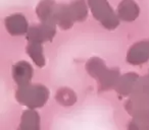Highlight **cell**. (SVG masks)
I'll use <instances>...</instances> for the list:
<instances>
[{
	"label": "cell",
	"instance_id": "cell-8",
	"mask_svg": "<svg viewBox=\"0 0 149 130\" xmlns=\"http://www.w3.org/2000/svg\"><path fill=\"white\" fill-rule=\"evenodd\" d=\"M56 3L54 0H41L36 7V13L39 17L41 23H51L56 25L54 15H55Z\"/></svg>",
	"mask_w": 149,
	"mask_h": 130
},
{
	"label": "cell",
	"instance_id": "cell-20",
	"mask_svg": "<svg viewBox=\"0 0 149 130\" xmlns=\"http://www.w3.org/2000/svg\"><path fill=\"white\" fill-rule=\"evenodd\" d=\"M148 75H149V74H148Z\"/></svg>",
	"mask_w": 149,
	"mask_h": 130
},
{
	"label": "cell",
	"instance_id": "cell-19",
	"mask_svg": "<svg viewBox=\"0 0 149 130\" xmlns=\"http://www.w3.org/2000/svg\"><path fill=\"white\" fill-rule=\"evenodd\" d=\"M128 130H149V122L133 118L128 124Z\"/></svg>",
	"mask_w": 149,
	"mask_h": 130
},
{
	"label": "cell",
	"instance_id": "cell-6",
	"mask_svg": "<svg viewBox=\"0 0 149 130\" xmlns=\"http://www.w3.org/2000/svg\"><path fill=\"white\" fill-rule=\"evenodd\" d=\"M5 28L9 35L24 36L29 31V23L26 17L22 13H15L7 17L4 21Z\"/></svg>",
	"mask_w": 149,
	"mask_h": 130
},
{
	"label": "cell",
	"instance_id": "cell-15",
	"mask_svg": "<svg viewBox=\"0 0 149 130\" xmlns=\"http://www.w3.org/2000/svg\"><path fill=\"white\" fill-rule=\"evenodd\" d=\"M106 69H107V67H106L104 61L98 57L91 58L86 63V70H87V72L93 78H95L96 80L99 79V77L105 72Z\"/></svg>",
	"mask_w": 149,
	"mask_h": 130
},
{
	"label": "cell",
	"instance_id": "cell-18",
	"mask_svg": "<svg viewBox=\"0 0 149 130\" xmlns=\"http://www.w3.org/2000/svg\"><path fill=\"white\" fill-rule=\"evenodd\" d=\"M131 96H140V97L149 98V75L140 76V78L137 81L134 91Z\"/></svg>",
	"mask_w": 149,
	"mask_h": 130
},
{
	"label": "cell",
	"instance_id": "cell-14",
	"mask_svg": "<svg viewBox=\"0 0 149 130\" xmlns=\"http://www.w3.org/2000/svg\"><path fill=\"white\" fill-rule=\"evenodd\" d=\"M70 9L74 23H82L88 17V7L85 0H74L70 3Z\"/></svg>",
	"mask_w": 149,
	"mask_h": 130
},
{
	"label": "cell",
	"instance_id": "cell-5",
	"mask_svg": "<svg viewBox=\"0 0 149 130\" xmlns=\"http://www.w3.org/2000/svg\"><path fill=\"white\" fill-rule=\"evenodd\" d=\"M149 60V41L135 43L127 53V61L132 65H141Z\"/></svg>",
	"mask_w": 149,
	"mask_h": 130
},
{
	"label": "cell",
	"instance_id": "cell-17",
	"mask_svg": "<svg viewBox=\"0 0 149 130\" xmlns=\"http://www.w3.org/2000/svg\"><path fill=\"white\" fill-rule=\"evenodd\" d=\"M55 99L61 106L70 107L77 102V95L72 89L68 87H61L56 93Z\"/></svg>",
	"mask_w": 149,
	"mask_h": 130
},
{
	"label": "cell",
	"instance_id": "cell-4",
	"mask_svg": "<svg viewBox=\"0 0 149 130\" xmlns=\"http://www.w3.org/2000/svg\"><path fill=\"white\" fill-rule=\"evenodd\" d=\"M55 34L56 25L40 23V25H34L30 27L26 38L28 40V43L43 44L45 42L52 41Z\"/></svg>",
	"mask_w": 149,
	"mask_h": 130
},
{
	"label": "cell",
	"instance_id": "cell-11",
	"mask_svg": "<svg viewBox=\"0 0 149 130\" xmlns=\"http://www.w3.org/2000/svg\"><path fill=\"white\" fill-rule=\"evenodd\" d=\"M139 78H140V76L135 72L126 73L123 76H120L114 89L123 96H131L134 91Z\"/></svg>",
	"mask_w": 149,
	"mask_h": 130
},
{
	"label": "cell",
	"instance_id": "cell-13",
	"mask_svg": "<svg viewBox=\"0 0 149 130\" xmlns=\"http://www.w3.org/2000/svg\"><path fill=\"white\" fill-rule=\"evenodd\" d=\"M19 130H40V117L34 110H27L21 118Z\"/></svg>",
	"mask_w": 149,
	"mask_h": 130
},
{
	"label": "cell",
	"instance_id": "cell-12",
	"mask_svg": "<svg viewBox=\"0 0 149 130\" xmlns=\"http://www.w3.org/2000/svg\"><path fill=\"white\" fill-rule=\"evenodd\" d=\"M120 78V74L118 68H107L97 80L99 83V89L100 91H109V89H116Z\"/></svg>",
	"mask_w": 149,
	"mask_h": 130
},
{
	"label": "cell",
	"instance_id": "cell-10",
	"mask_svg": "<svg viewBox=\"0 0 149 130\" xmlns=\"http://www.w3.org/2000/svg\"><path fill=\"white\" fill-rule=\"evenodd\" d=\"M56 25L60 28L61 30H68L74 25V21L72 19V12L70 9V4H60L56 5L55 15H54Z\"/></svg>",
	"mask_w": 149,
	"mask_h": 130
},
{
	"label": "cell",
	"instance_id": "cell-16",
	"mask_svg": "<svg viewBox=\"0 0 149 130\" xmlns=\"http://www.w3.org/2000/svg\"><path fill=\"white\" fill-rule=\"evenodd\" d=\"M27 53L31 57V59L35 62V64L39 67H43L45 65V58L43 54V46L38 43H28Z\"/></svg>",
	"mask_w": 149,
	"mask_h": 130
},
{
	"label": "cell",
	"instance_id": "cell-2",
	"mask_svg": "<svg viewBox=\"0 0 149 130\" xmlns=\"http://www.w3.org/2000/svg\"><path fill=\"white\" fill-rule=\"evenodd\" d=\"M88 5L95 19H97L105 29L111 31L120 25V19L107 0H88Z\"/></svg>",
	"mask_w": 149,
	"mask_h": 130
},
{
	"label": "cell",
	"instance_id": "cell-9",
	"mask_svg": "<svg viewBox=\"0 0 149 130\" xmlns=\"http://www.w3.org/2000/svg\"><path fill=\"white\" fill-rule=\"evenodd\" d=\"M140 8L134 0H123L118 6V17L124 21H134L139 17Z\"/></svg>",
	"mask_w": 149,
	"mask_h": 130
},
{
	"label": "cell",
	"instance_id": "cell-3",
	"mask_svg": "<svg viewBox=\"0 0 149 130\" xmlns=\"http://www.w3.org/2000/svg\"><path fill=\"white\" fill-rule=\"evenodd\" d=\"M125 109L134 119L149 122V98L131 96L125 103Z\"/></svg>",
	"mask_w": 149,
	"mask_h": 130
},
{
	"label": "cell",
	"instance_id": "cell-1",
	"mask_svg": "<svg viewBox=\"0 0 149 130\" xmlns=\"http://www.w3.org/2000/svg\"><path fill=\"white\" fill-rule=\"evenodd\" d=\"M17 100L31 110L41 108L49 98V91L43 85H26L19 87L15 93Z\"/></svg>",
	"mask_w": 149,
	"mask_h": 130
},
{
	"label": "cell",
	"instance_id": "cell-7",
	"mask_svg": "<svg viewBox=\"0 0 149 130\" xmlns=\"http://www.w3.org/2000/svg\"><path fill=\"white\" fill-rule=\"evenodd\" d=\"M33 67L27 61H19L13 66V77L19 87L29 85L33 77Z\"/></svg>",
	"mask_w": 149,
	"mask_h": 130
}]
</instances>
